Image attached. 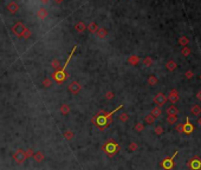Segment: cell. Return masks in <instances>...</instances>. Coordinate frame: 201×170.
Instances as JSON below:
<instances>
[{
    "instance_id": "1",
    "label": "cell",
    "mask_w": 201,
    "mask_h": 170,
    "mask_svg": "<svg viewBox=\"0 0 201 170\" xmlns=\"http://www.w3.org/2000/svg\"><path fill=\"white\" fill-rule=\"evenodd\" d=\"M121 108H122V105L118 106V108H116V109H115L114 111H111V112H103V111H101L96 117L92 118V123H93L95 125H97L101 130L107 129V128L111 124V122H112V115L116 112L117 110H120Z\"/></svg>"
},
{
    "instance_id": "2",
    "label": "cell",
    "mask_w": 201,
    "mask_h": 170,
    "mask_svg": "<svg viewBox=\"0 0 201 170\" xmlns=\"http://www.w3.org/2000/svg\"><path fill=\"white\" fill-rule=\"evenodd\" d=\"M102 149L104 150L105 153H107V155H108L109 157H112V156L120 150V145H118L116 142H115V141L110 139V141H108L107 143H105V145L102 146Z\"/></svg>"
},
{
    "instance_id": "3",
    "label": "cell",
    "mask_w": 201,
    "mask_h": 170,
    "mask_svg": "<svg viewBox=\"0 0 201 170\" xmlns=\"http://www.w3.org/2000/svg\"><path fill=\"white\" fill-rule=\"evenodd\" d=\"M177 155V151H175L174 153V155L171 156V157H167V158H165L163 161H162L161 163H160V165L165 170H171L174 168V158H175V156Z\"/></svg>"
},
{
    "instance_id": "4",
    "label": "cell",
    "mask_w": 201,
    "mask_h": 170,
    "mask_svg": "<svg viewBox=\"0 0 201 170\" xmlns=\"http://www.w3.org/2000/svg\"><path fill=\"white\" fill-rule=\"evenodd\" d=\"M13 159H14V161H15L17 163L23 164V163L26 161V159H27L25 150H23V149H18L17 151L13 154Z\"/></svg>"
},
{
    "instance_id": "5",
    "label": "cell",
    "mask_w": 201,
    "mask_h": 170,
    "mask_svg": "<svg viewBox=\"0 0 201 170\" xmlns=\"http://www.w3.org/2000/svg\"><path fill=\"white\" fill-rule=\"evenodd\" d=\"M167 101H168V97L162 92H159L154 98V103L156 104V106H160V108L163 106L167 103Z\"/></svg>"
},
{
    "instance_id": "6",
    "label": "cell",
    "mask_w": 201,
    "mask_h": 170,
    "mask_svg": "<svg viewBox=\"0 0 201 170\" xmlns=\"http://www.w3.org/2000/svg\"><path fill=\"white\" fill-rule=\"evenodd\" d=\"M168 101L170 102V103H173V104H175V103H177L179 102V99H180V95H179V92H177V90H175V89H173V90H170V91L168 92Z\"/></svg>"
},
{
    "instance_id": "7",
    "label": "cell",
    "mask_w": 201,
    "mask_h": 170,
    "mask_svg": "<svg viewBox=\"0 0 201 170\" xmlns=\"http://www.w3.org/2000/svg\"><path fill=\"white\" fill-rule=\"evenodd\" d=\"M187 165L192 169V170H201V161L198 159L196 157L189 159V162L187 163Z\"/></svg>"
},
{
    "instance_id": "8",
    "label": "cell",
    "mask_w": 201,
    "mask_h": 170,
    "mask_svg": "<svg viewBox=\"0 0 201 170\" xmlns=\"http://www.w3.org/2000/svg\"><path fill=\"white\" fill-rule=\"evenodd\" d=\"M13 32L18 36V37H23L24 36V32H25V30H26V27L22 24V23H17L14 26H13Z\"/></svg>"
},
{
    "instance_id": "9",
    "label": "cell",
    "mask_w": 201,
    "mask_h": 170,
    "mask_svg": "<svg viewBox=\"0 0 201 170\" xmlns=\"http://www.w3.org/2000/svg\"><path fill=\"white\" fill-rule=\"evenodd\" d=\"M69 90H70V91H71L73 95H77V93L81 91V85H79V83H78V82H72V83H70Z\"/></svg>"
},
{
    "instance_id": "10",
    "label": "cell",
    "mask_w": 201,
    "mask_h": 170,
    "mask_svg": "<svg viewBox=\"0 0 201 170\" xmlns=\"http://www.w3.org/2000/svg\"><path fill=\"white\" fill-rule=\"evenodd\" d=\"M193 130H194V126L189 123V118L186 119V123L184 124V132L189 135V134H192L193 132Z\"/></svg>"
},
{
    "instance_id": "11",
    "label": "cell",
    "mask_w": 201,
    "mask_h": 170,
    "mask_svg": "<svg viewBox=\"0 0 201 170\" xmlns=\"http://www.w3.org/2000/svg\"><path fill=\"white\" fill-rule=\"evenodd\" d=\"M166 112H167L168 116H177L179 115V110H177V108L175 105H170V106L167 108Z\"/></svg>"
},
{
    "instance_id": "12",
    "label": "cell",
    "mask_w": 201,
    "mask_h": 170,
    "mask_svg": "<svg viewBox=\"0 0 201 170\" xmlns=\"http://www.w3.org/2000/svg\"><path fill=\"white\" fill-rule=\"evenodd\" d=\"M190 112H192L193 116H200L201 115V106L199 104H194L190 109Z\"/></svg>"
},
{
    "instance_id": "13",
    "label": "cell",
    "mask_w": 201,
    "mask_h": 170,
    "mask_svg": "<svg viewBox=\"0 0 201 170\" xmlns=\"http://www.w3.org/2000/svg\"><path fill=\"white\" fill-rule=\"evenodd\" d=\"M36 162H43L44 161V154L42 153V151H36L34 153V155H33V157H32Z\"/></svg>"
},
{
    "instance_id": "14",
    "label": "cell",
    "mask_w": 201,
    "mask_h": 170,
    "mask_svg": "<svg viewBox=\"0 0 201 170\" xmlns=\"http://www.w3.org/2000/svg\"><path fill=\"white\" fill-rule=\"evenodd\" d=\"M64 138L66 139V141H72V139L75 138V132L72 131V130H65L64 131Z\"/></svg>"
},
{
    "instance_id": "15",
    "label": "cell",
    "mask_w": 201,
    "mask_h": 170,
    "mask_svg": "<svg viewBox=\"0 0 201 170\" xmlns=\"http://www.w3.org/2000/svg\"><path fill=\"white\" fill-rule=\"evenodd\" d=\"M153 116H154L155 118H160L161 115H162V110L160 106H155L154 109H151V112H150Z\"/></svg>"
},
{
    "instance_id": "16",
    "label": "cell",
    "mask_w": 201,
    "mask_h": 170,
    "mask_svg": "<svg viewBox=\"0 0 201 170\" xmlns=\"http://www.w3.org/2000/svg\"><path fill=\"white\" fill-rule=\"evenodd\" d=\"M59 111H61V114L62 115H68V114H70V106L68 105V104H62L61 105V109H59Z\"/></svg>"
},
{
    "instance_id": "17",
    "label": "cell",
    "mask_w": 201,
    "mask_h": 170,
    "mask_svg": "<svg viewBox=\"0 0 201 170\" xmlns=\"http://www.w3.org/2000/svg\"><path fill=\"white\" fill-rule=\"evenodd\" d=\"M155 117L154 116H153L151 114H148L146 117H145V122L147 123V124H149V125H151V124H154L155 123Z\"/></svg>"
},
{
    "instance_id": "18",
    "label": "cell",
    "mask_w": 201,
    "mask_h": 170,
    "mask_svg": "<svg viewBox=\"0 0 201 170\" xmlns=\"http://www.w3.org/2000/svg\"><path fill=\"white\" fill-rule=\"evenodd\" d=\"M37 15L39 19H45L47 17V11L45 8H40V9H38V12H37Z\"/></svg>"
},
{
    "instance_id": "19",
    "label": "cell",
    "mask_w": 201,
    "mask_h": 170,
    "mask_svg": "<svg viewBox=\"0 0 201 170\" xmlns=\"http://www.w3.org/2000/svg\"><path fill=\"white\" fill-rule=\"evenodd\" d=\"M18 5L17 4H14V3H11V4H8L7 5V9H8V11L9 12H11V13H15L17 11H18Z\"/></svg>"
},
{
    "instance_id": "20",
    "label": "cell",
    "mask_w": 201,
    "mask_h": 170,
    "mask_svg": "<svg viewBox=\"0 0 201 170\" xmlns=\"http://www.w3.org/2000/svg\"><path fill=\"white\" fill-rule=\"evenodd\" d=\"M177 122V116H167V123L169 125H173Z\"/></svg>"
},
{
    "instance_id": "21",
    "label": "cell",
    "mask_w": 201,
    "mask_h": 170,
    "mask_svg": "<svg viewBox=\"0 0 201 170\" xmlns=\"http://www.w3.org/2000/svg\"><path fill=\"white\" fill-rule=\"evenodd\" d=\"M166 66H167V69L169 70V71H174L177 65H176V63H175L174 60H170V62H168V63L166 64Z\"/></svg>"
},
{
    "instance_id": "22",
    "label": "cell",
    "mask_w": 201,
    "mask_h": 170,
    "mask_svg": "<svg viewBox=\"0 0 201 170\" xmlns=\"http://www.w3.org/2000/svg\"><path fill=\"white\" fill-rule=\"evenodd\" d=\"M118 119H120L121 122L126 123V122H128V119H129V116H128V114H127V112H122V114H120V116H118Z\"/></svg>"
},
{
    "instance_id": "23",
    "label": "cell",
    "mask_w": 201,
    "mask_h": 170,
    "mask_svg": "<svg viewBox=\"0 0 201 170\" xmlns=\"http://www.w3.org/2000/svg\"><path fill=\"white\" fill-rule=\"evenodd\" d=\"M148 84H149V85H156V84H157V78H156L154 75L149 76V78H148Z\"/></svg>"
},
{
    "instance_id": "24",
    "label": "cell",
    "mask_w": 201,
    "mask_h": 170,
    "mask_svg": "<svg viewBox=\"0 0 201 170\" xmlns=\"http://www.w3.org/2000/svg\"><path fill=\"white\" fill-rule=\"evenodd\" d=\"M107 34H108V32H107V30H104V28H99L98 31H97V36H98V38H101V39H103Z\"/></svg>"
},
{
    "instance_id": "25",
    "label": "cell",
    "mask_w": 201,
    "mask_h": 170,
    "mask_svg": "<svg viewBox=\"0 0 201 170\" xmlns=\"http://www.w3.org/2000/svg\"><path fill=\"white\" fill-rule=\"evenodd\" d=\"M128 149H129V151H136V150L138 149V145H137L135 142H131V143L128 145Z\"/></svg>"
},
{
    "instance_id": "26",
    "label": "cell",
    "mask_w": 201,
    "mask_h": 170,
    "mask_svg": "<svg viewBox=\"0 0 201 170\" xmlns=\"http://www.w3.org/2000/svg\"><path fill=\"white\" fill-rule=\"evenodd\" d=\"M143 129H145V125H143L142 122L136 123V125H135V130H136L137 132H142V131H143Z\"/></svg>"
},
{
    "instance_id": "27",
    "label": "cell",
    "mask_w": 201,
    "mask_h": 170,
    "mask_svg": "<svg viewBox=\"0 0 201 170\" xmlns=\"http://www.w3.org/2000/svg\"><path fill=\"white\" fill-rule=\"evenodd\" d=\"M130 64H132V65H136L137 63H138V57L137 56H131L130 58H129V60H128Z\"/></svg>"
},
{
    "instance_id": "28",
    "label": "cell",
    "mask_w": 201,
    "mask_h": 170,
    "mask_svg": "<svg viewBox=\"0 0 201 170\" xmlns=\"http://www.w3.org/2000/svg\"><path fill=\"white\" fill-rule=\"evenodd\" d=\"M88 28H89V31L92 32V33H95V32H97V31H98V30H97V25L95 24V23H91V24L89 25Z\"/></svg>"
},
{
    "instance_id": "29",
    "label": "cell",
    "mask_w": 201,
    "mask_h": 170,
    "mask_svg": "<svg viewBox=\"0 0 201 170\" xmlns=\"http://www.w3.org/2000/svg\"><path fill=\"white\" fill-rule=\"evenodd\" d=\"M179 44L182 45V46H186V45L188 44V38H187V37H181V38L179 39Z\"/></svg>"
},
{
    "instance_id": "30",
    "label": "cell",
    "mask_w": 201,
    "mask_h": 170,
    "mask_svg": "<svg viewBox=\"0 0 201 170\" xmlns=\"http://www.w3.org/2000/svg\"><path fill=\"white\" fill-rule=\"evenodd\" d=\"M154 131H155V134H156L157 136H161L162 134H163V131H165V130H163V128H162L161 125H157V126L155 128V130H154Z\"/></svg>"
},
{
    "instance_id": "31",
    "label": "cell",
    "mask_w": 201,
    "mask_h": 170,
    "mask_svg": "<svg viewBox=\"0 0 201 170\" xmlns=\"http://www.w3.org/2000/svg\"><path fill=\"white\" fill-rule=\"evenodd\" d=\"M75 28H76V30H77V31H78V32H82V31H84V30H85V26H84V25H83L82 23H78L77 25H76V26H75Z\"/></svg>"
},
{
    "instance_id": "32",
    "label": "cell",
    "mask_w": 201,
    "mask_h": 170,
    "mask_svg": "<svg viewBox=\"0 0 201 170\" xmlns=\"http://www.w3.org/2000/svg\"><path fill=\"white\" fill-rule=\"evenodd\" d=\"M143 64H145L146 66H151V64H153V60H151V58H149V57H147L145 60H143Z\"/></svg>"
},
{
    "instance_id": "33",
    "label": "cell",
    "mask_w": 201,
    "mask_h": 170,
    "mask_svg": "<svg viewBox=\"0 0 201 170\" xmlns=\"http://www.w3.org/2000/svg\"><path fill=\"white\" fill-rule=\"evenodd\" d=\"M25 153H26V157H27V158H31V157H33V155H34V153H33L32 149H27Z\"/></svg>"
},
{
    "instance_id": "34",
    "label": "cell",
    "mask_w": 201,
    "mask_h": 170,
    "mask_svg": "<svg viewBox=\"0 0 201 170\" xmlns=\"http://www.w3.org/2000/svg\"><path fill=\"white\" fill-rule=\"evenodd\" d=\"M182 54L185 56V57H187V56H189L190 54V48L189 47H184V50H182Z\"/></svg>"
},
{
    "instance_id": "35",
    "label": "cell",
    "mask_w": 201,
    "mask_h": 170,
    "mask_svg": "<svg viewBox=\"0 0 201 170\" xmlns=\"http://www.w3.org/2000/svg\"><path fill=\"white\" fill-rule=\"evenodd\" d=\"M114 97H115V93H114L112 91H108L107 93H105V98L109 99V101H110V99H112Z\"/></svg>"
},
{
    "instance_id": "36",
    "label": "cell",
    "mask_w": 201,
    "mask_h": 170,
    "mask_svg": "<svg viewBox=\"0 0 201 170\" xmlns=\"http://www.w3.org/2000/svg\"><path fill=\"white\" fill-rule=\"evenodd\" d=\"M175 130H176V131H179V132H184V124H181V123H179V124L176 125Z\"/></svg>"
},
{
    "instance_id": "37",
    "label": "cell",
    "mask_w": 201,
    "mask_h": 170,
    "mask_svg": "<svg viewBox=\"0 0 201 170\" xmlns=\"http://www.w3.org/2000/svg\"><path fill=\"white\" fill-rule=\"evenodd\" d=\"M44 86L45 87H50L51 86V79H45V81H44Z\"/></svg>"
},
{
    "instance_id": "38",
    "label": "cell",
    "mask_w": 201,
    "mask_h": 170,
    "mask_svg": "<svg viewBox=\"0 0 201 170\" xmlns=\"http://www.w3.org/2000/svg\"><path fill=\"white\" fill-rule=\"evenodd\" d=\"M30 36H31V32L28 31V28H26V30H25V32H24V36H23V37H24L25 39H27V38L30 37Z\"/></svg>"
},
{
    "instance_id": "39",
    "label": "cell",
    "mask_w": 201,
    "mask_h": 170,
    "mask_svg": "<svg viewBox=\"0 0 201 170\" xmlns=\"http://www.w3.org/2000/svg\"><path fill=\"white\" fill-rule=\"evenodd\" d=\"M52 67H54V69L58 70V69H59V62H58V60H53V62H52Z\"/></svg>"
},
{
    "instance_id": "40",
    "label": "cell",
    "mask_w": 201,
    "mask_h": 170,
    "mask_svg": "<svg viewBox=\"0 0 201 170\" xmlns=\"http://www.w3.org/2000/svg\"><path fill=\"white\" fill-rule=\"evenodd\" d=\"M186 78H188V79L193 78V72H192V71H187V72H186Z\"/></svg>"
},
{
    "instance_id": "41",
    "label": "cell",
    "mask_w": 201,
    "mask_h": 170,
    "mask_svg": "<svg viewBox=\"0 0 201 170\" xmlns=\"http://www.w3.org/2000/svg\"><path fill=\"white\" fill-rule=\"evenodd\" d=\"M196 98H198V99H199V101L201 102V90H200V91H199V92L196 93Z\"/></svg>"
},
{
    "instance_id": "42",
    "label": "cell",
    "mask_w": 201,
    "mask_h": 170,
    "mask_svg": "<svg viewBox=\"0 0 201 170\" xmlns=\"http://www.w3.org/2000/svg\"><path fill=\"white\" fill-rule=\"evenodd\" d=\"M40 3L44 4V5H46V4H49V3H50V0H40Z\"/></svg>"
},
{
    "instance_id": "43",
    "label": "cell",
    "mask_w": 201,
    "mask_h": 170,
    "mask_svg": "<svg viewBox=\"0 0 201 170\" xmlns=\"http://www.w3.org/2000/svg\"><path fill=\"white\" fill-rule=\"evenodd\" d=\"M63 1H64V0H54V3H57V4H61Z\"/></svg>"
},
{
    "instance_id": "44",
    "label": "cell",
    "mask_w": 201,
    "mask_h": 170,
    "mask_svg": "<svg viewBox=\"0 0 201 170\" xmlns=\"http://www.w3.org/2000/svg\"><path fill=\"white\" fill-rule=\"evenodd\" d=\"M198 124H199V126H201V117H199V119H198Z\"/></svg>"
},
{
    "instance_id": "45",
    "label": "cell",
    "mask_w": 201,
    "mask_h": 170,
    "mask_svg": "<svg viewBox=\"0 0 201 170\" xmlns=\"http://www.w3.org/2000/svg\"><path fill=\"white\" fill-rule=\"evenodd\" d=\"M200 79H201V75H200Z\"/></svg>"
}]
</instances>
